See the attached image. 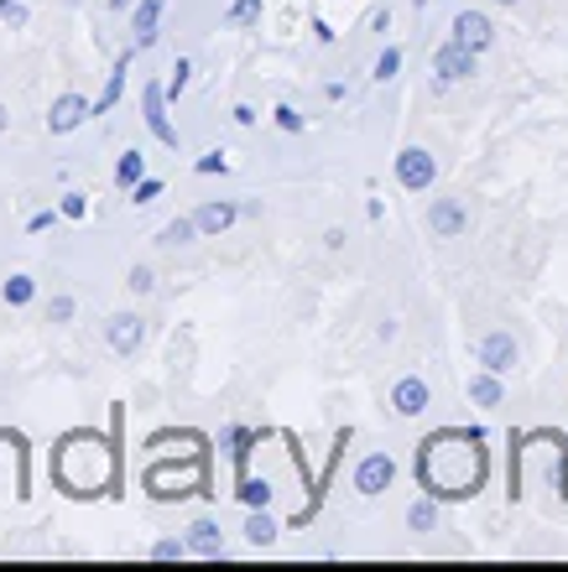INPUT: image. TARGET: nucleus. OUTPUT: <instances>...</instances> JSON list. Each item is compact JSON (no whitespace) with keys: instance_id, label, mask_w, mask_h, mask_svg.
<instances>
[{"instance_id":"obj_1","label":"nucleus","mask_w":568,"mask_h":572,"mask_svg":"<svg viewBox=\"0 0 568 572\" xmlns=\"http://www.w3.org/2000/svg\"><path fill=\"white\" fill-rule=\"evenodd\" d=\"M417 479L428 494H444V500H465L475 494L485 479V448H480V432H459L448 427L438 438H428L417 448Z\"/></svg>"},{"instance_id":"obj_2","label":"nucleus","mask_w":568,"mask_h":572,"mask_svg":"<svg viewBox=\"0 0 568 572\" xmlns=\"http://www.w3.org/2000/svg\"><path fill=\"white\" fill-rule=\"evenodd\" d=\"M52 473L79 500L104 494V484L115 479V448H104L94 432H69V438L58 442V453H52Z\"/></svg>"},{"instance_id":"obj_3","label":"nucleus","mask_w":568,"mask_h":572,"mask_svg":"<svg viewBox=\"0 0 568 572\" xmlns=\"http://www.w3.org/2000/svg\"><path fill=\"white\" fill-rule=\"evenodd\" d=\"M433 177H438V162H433L423 146H407V152H396V183L407 187V193H428Z\"/></svg>"},{"instance_id":"obj_4","label":"nucleus","mask_w":568,"mask_h":572,"mask_svg":"<svg viewBox=\"0 0 568 572\" xmlns=\"http://www.w3.org/2000/svg\"><path fill=\"white\" fill-rule=\"evenodd\" d=\"M89 115H94V104H89L84 94H58V100H52V110H48V131L52 135H69V131H79Z\"/></svg>"},{"instance_id":"obj_5","label":"nucleus","mask_w":568,"mask_h":572,"mask_svg":"<svg viewBox=\"0 0 568 572\" xmlns=\"http://www.w3.org/2000/svg\"><path fill=\"white\" fill-rule=\"evenodd\" d=\"M428 229L438 239H459L469 229V214H465V203L459 198H433L428 203Z\"/></svg>"},{"instance_id":"obj_6","label":"nucleus","mask_w":568,"mask_h":572,"mask_svg":"<svg viewBox=\"0 0 568 572\" xmlns=\"http://www.w3.org/2000/svg\"><path fill=\"white\" fill-rule=\"evenodd\" d=\"M433 73H438L444 84H454V79H469V73H475V48H465L459 37H454V42H444V48L433 52Z\"/></svg>"},{"instance_id":"obj_7","label":"nucleus","mask_w":568,"mask_h":572,"mask_svg":"<svg viewBox=\"0 0 568 572\" xmlns=\"http://www.w3.org/2000/svg\"><path fill=\"white\" fill-rule=\"evenodd\" d=\"M104 338H110V349L115 354H136L146 344V323L136 313H115V318L104 323Z\"/></svg>"},{"instance_id":"obj_8","label":"nucleus","mask_w":568,"mask_h":572,"mask_svg":"<svg viewBox=\"0 0 568 572\" xmlns=\"http://www.w3.org/2000/svg\"><path fill=\"white\" fill-rule=\"evenodd\" d=\"M141 104H146V125H152L156 141H162V146H178V131H173V120H168V89L146 84L141 89Z\"/></svg>"},{"instance_id":"obj_9","label":"nucleus","mask_w":568,"mask_h":572,"mask_svg":"<svg viewBox=\"0 0 568 572\" xmlns=\"http://www.w3.org/2000/svg\"><path fill=\"white\" fill-rule=\"evenodd\" d=\"M392 479H396L392 453H371L361 469H355V489H361V494H381V489H392Z\"/></svg>"},{"instance_id":"obj_10","label":"nucleus","mask_w":568,"mask_h":572,"mask_svg":"<svg viewBox=\"0 0 568 572\" xmlns=\"http://www.w3.org/2000/svg\"><path fill=\"white\" fill-rule=\"evenodd\" d=\"M392 411H396V417H417V411H428V380H417V375L396 380V390H392Z\"/></svg>"},{"instance_id":"obj_11","label":"nucleus","mask_w":568,"mask_h":572,"mask_svg":"<svg viewBox=\"0 0 568 572\" xmlns=\"http://www.w3.org/2000/svg\"><path fill=\"white\" fill-rule=\"evenodd\" d=\"M480 365L485 370H496V375H506L511 365H517V344H511V334H490L480 344Z\"/></svg>"},{"instance_id":"obj_12","label":"nucleus","mask_w":568,"mask_h":572,"mask_svg":"<svg viewBox=\"0 0 568 572\" xmlns=\"http://www.w3.org/2000/svg\"><path fill=\"white\" fill-rule=\"evenodd\" d=\"M193 219H199V235H224L230 224L241 219V208H235V203H224V198H214V203H204Z\"/></svg>"},{"instance_id":"obj_13","label":"nucleus","mask_w":568,"mask_h":572,"mask_svg":"<svg viewBox=\"0 0 568 572\" xmlns=\"http://www.w3.org/2000/svg\"><path fill=\"white\" fill-rule=\"evenodd\" d=\"M183 541H189L193 556H224V531H220L214 521H193Z\"/></svg>"},{"instance_id":"obj_14","label":"nucleus","mask_w":568,"mask_h":572,"mask_svg":"<svg viewBox=\"0 0 568 572\" xmlns=\"http://www.w3.org/2000/svg\"><path fill=\"white\" fill-rule=\"evenodd\" d=\"M454 37H459V42H465V48H490V21L480 17V11H459V17H454Z\"/></svg>"},{"instance_id":"obj_15","label":"nucleus","mask_w":568,"mask_h":572,"mask_svg":"<svg viewBox=\"0 0 568 572\" xmlns=\"http://www.w3.org/2000/svg\"><path fill=\"white\" fill-rule=\"evenodd\" d=\"M156 21H162V0H141L136 6V48L156 42Z\"/></svg>"},{"instance_id":"obj_16","label":"nucleus","mask_w":568,"mask_h":572,"mask_svg":"<svg viewBox=\"0 0 568 572\" xmlns=\"http://www.w3.org/2000/svg\"><path fill=\"white\" fill-rule=\"evenodd\" d=\"M141 177H146V156H141V152H125L121 162H115V187H125V193H131Z\"/></svg>"},{"instance_id":"obj_17","label":"nucleus","mask_w":568,"mask_h":572,"mask_svg":"<svg viewBox=\"0 0 568 572\" xmlns=\"http://www.w3.org/2000/svg\"><path fill=\"white\" fill-rule=\"evenodd\" d=\"M125 68H131V52H125L121 63H115V73H110V84H104V94L94 100V115H104V110H115V100H121V89H125Z\"/></svg>"},{"instance_id":"obj_18","label":"nucleus","mask_w":568,"mask_h":572,"mask_svg":"<svg viewBox=\"0 0 568 572\" xmlns=\"http://www.w3.org/2000/svg\"><path fill=\"white\" fill-rule=\"evenodd\" d=\"M245 541H251V547H272L276 541V521L266 515V510H251V521H245Z\"/></svg>"},{"instance_id":"obj_19","label":"nucleus","mask_w":568,"mask_h":572,"mask_svg":"<svg viewBox=\"0 0 568 572\" xmlns=\"http://www.w3.org/2000/svg\"><path fill=\"white\" fill-rule=\"evenodd\" d=\"M469 401L500 406V380H496V370H485V375H475V380H469Z\"/></svg>"},{"instance_id":"obj_20","label":"nucleus","mask_w":568,"mask_h":572,"mask_svg":"<svg viewBox=\"0 0 568 572\" xmlns=\"http://www.w3.org/2000/svg\"><path fill=\"white\" fill-rule=\"evenodd\" d=\"M241 500L251 510H266V505H272V484H266V479H245V473H241Z\"/></svg>"},{"instance_id":"obj_21","label":"nucleus","mask_w":568,"mask_h":572,"mask_svg":"<svg viewBox=\"0 0 568 572\" xmlns=\"http://www.w3.org/2000/svg\"><path fill=\"white\" fill-rule=\"evenodd\" d=\"M32 292H37L32 276H11V282L0 286V297H6L11 307H27V303H32Z\"/></svg>"},{"instance_id":"obj_22","label":"nucleus","mask_w":568,"mask_h":572,"mask_svg":"<svg viewBox=\"0 0 568 572\" xmlns=\"http://www.w3.org/2000/svg\"><path fill=\"white\" fill-rule=\"evenodd\" d=\"M189 239H199V219H173L168 229H162V245H189Z\"/></svg>"},{"instance_id":"obj_23","label":"nucleus","mask_w":568,"mask_h":572,"mask_svg":"<svg viewBox=\"0 0 568 572\" xmlns=\"http://www.w3.org/2000/svg\"><path fill=\"white\" fill-rule=\"evenodd\" d=\"M224 21H230V27H256V21H261V0H235Z\"/></svg>"},{"instance_id":"obj_24","label":"nucleus","mask_w":568,"mask_h":572,"mask_svg":"<svg viewBox=\"0 0 568 572\" xmlns=\"http://www.w3.org/2000/svg\"><path fill=\"white\" fill-rule=\"evenodd\" d=\"M433 521H438V510H433V500H417V505L407 510V525H413V531H433Z\"/></svg>"},{"instance_id":"obj_25","label":"nucleus","mask_w":568,"mask_h":572,"mask_svg":"<svg viewBox=\"0 0 568 572\" xmlns=\"http://www.w3.org/2000/svg\"><path fill=\"white\" fill-rule=\"evenodd\" d=\"M230 442H235V448H230V458H235V469L245 473V463H251V442H256V432H230Z\"/></svg>"},{"instance_id":"obj_26","label":"nucleus","mask_w":568,"mask_h":572,"mask_svg":"<svg viewBox=\"0 0 568 572\" xmlns=\"http://www.w3.org/2000/svg\"><path fill=\"white\" fill-rule=\"evenodd\" d=\"M152 556H156V562H178V556H189V541H178V537L156 541V547H152Z\"/></svg>"},{"instance_id":"obj_27","label":"nucleus","mask_w":568,"mask_h":572,"mask_svg":"<svg viewBox=\"0 0 568 572\" xmlns=\"http://www.w3.org/2000/svg\"><path fill=\"white\" fill-rule=\"evenodd\" d=\"M189 73H193V63H189V58H178L173 79H168V100H178V94H183V89H189Z\"/></svg>"},{"instance_id":"obj_28","label":"nucleus","mask_w":568,"mask_h":572,"mask_svg":"<svg viewBox=\"0 0 568 572\" xmlns=\"http://www.w3.org/2000/svg\"><path fill=\"white\" fill-rule=\"evenodd\" d=\"M396 68H402V52H396V48H386V52H381V58H376V79H381V84H386V79H396Z\"/></svg>"},{"instance_id":"obj_29","label":"nucleus","mask_w":568,"mask_h":572,"mask_svg":"<svg viewBox=\"0 0 568 572\" xmlns=\"http://www.w3.org/2000/svg\"><path fill=\"white\" fill-rule=\"evenodd\" d=\"M272 115H276V125H282V131H287V135H297V131H303V115H297L293 104H276Z\"/></svg>"},{"instance_id":"obj_30","label":"nucleus","mask_w":568,"mask_h":572,"mask_svg":"<svg viewBox=\"0 0 568 572\" xmlns=\"http://www.w3.org/2000/svg\"><path fill=\"white\" fill-rule=\"evenodd\" d=\"M58 208H63V219H84L89 198H84V193H63V203H58Z\"/></svg>"},{"instance_id":"obj_31","label":"nucleus","mask_w":568,"mask_h":572,"mask_svg":"<svg viewBox=\"0 0 568 572\" xmlns=\"http://www.w3.org/2000/svg\"><path fill=\"white\" fill-rule=\"evenodd\" d=\"M48 323H73V297H52V303H48Z\"/></svg>"},{"instance_id":"obj_32","label":"nucleus","mask_w":568,"mask_h":572,"mask_svg":"<svg viewBox=\"0 0 568 572\" xmlns=\"http://www.w3.org/2000/svg\"><path fill=\"white\" fill-rule=\"evenodd\" d=\"M125 286H131V292H152V266H131V276H125Z\"/></svg>"},{"instance_id":"obj_33","label":"nucleus","mask_w":568,"mask_h":572,"mask_svg":"<svg viewBox=\"0 0 568 572\" xmlns=\"http://www.w3.org/2000/svg\"><path fill=\"white\" fill-rule=\"evenodd\" d=\"M131 193H136V203H156V198H162V183H156V177H141Z\"/></svg>"},{"instance_id":"obj_34","label":"nucleus","mask_w":568,"mask_h":572,"mask_svg":"<svg viewBox=\"0 0 568 572\" xmlns=\"http://www.w3.org/2000/svg\"><path fill=\"white\" fill-rule=\"evenodd\" d=\"M0 17L11 21V27H21V21H27V11H21L17 0H0Z\"/></svg>"},{"instance_id":"obj_35","label":"nucleus","mask_w":568,"mask_h":572,"mask_svg":"<svg viewBox=\"0 0 568 572\" xmlns=\"http://www.w3.org/2000/svg\"><path fill=\"white\" fill-rule=\"evenodd\" d=\"M199 172H224V156H220V152H209V156H199Z\"/></svg>"},{"instance_id":"obj_36","label":"nucleus","mask_w":568,"mask_h":572,"mask_svg":"<svg viewBox=\"0 0 568 572\" xmlns=\"http://www.w3.org/2000/svg\"><path fill=\"white\" fill-rule=\"evenodd\" d=\"M125 6H131V0H110V11H125Z\"/></svg>"},{"instance_id":"obj_37","label":"nucleus","mask_w":568,"mask_h":572,"mask_svg":"<svg viewBox=\"0 0 568 572\" xmlns=\"http://www.w3.org/2000/svg\"><path fill=\"white\" fill-rule=\"evenodd\" d=\"M6 120H11V115H6V104H0V131H6Z\"/></svg>"},{"instance_id":"obj_38","label":"nucleus","mask_w":568,"mask_h":572,"mask_svg":"<svg viewBox=\"0 0 568 572\" xmlns=\"http://www.w3.org/2000/svg\"><path fill=\"white\" fill-rule=\"evenodd\" d=\"M500 6H517V0H500Z\"/></svg>"}]
</instances>
